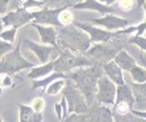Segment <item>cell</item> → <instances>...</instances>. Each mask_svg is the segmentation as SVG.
Segmentation results:
<instances>
[{"label": "cell", "mask_w": 146, "mask_h": 122, "mask_svg": "<svg viewBox=\"0 0 146 122\" xmlns=\"http://www.w3.org/2000/svg\"><path fill=\"white\" fill-rule=\"evenodd\" d=\"M21 49V42L17 44L16 49H13L11 52H9L7 55H5L0 59V74H16L23 69L27 68H33L34 64H32L27 59H24L19 52Z\"/></svg>", "instance_id": "3957f363"}, {"label": "cell", "mask_w": 146, "mask_h": 122, "mask_svg": "<svg viewBox=\"0 0 146 122\" xmlns=\"http://www.w3.org/2000/svg\"><path fill=\"white\" fill-rule=\"evenodd\" d=\"M62 10H64L63 7L62 9H47L44 7L40 11L33 12L34 16V24H50V25H60L59 21H58V16L62 12Z\"/></svg>", "instance_id": "30bf717a"}, {"label": "cell", "mask_w": 146, "mask_h": 122, "mask_svg": "<svg viewBox=\"0 0 146 122\" xmlns=\"http://www.w3.org/2000/svg\"><path fill=\"white\" fill-rule=\"evenodd\" d=\"M90 21L96 24L104 25L106 29H109V31L115 30V29H122L129 24L128 19H124L121 17H117V16H112V15L104 16L102 18H91Z\"/></svg>", "instance_id": "8fae6325"}, {"label": "cell", "mask_w": 146, "mask_h": 122, "mask_svg": "<svg viewBox=\"0 0 146 122\" xmlns=\"http://www.w3.org/2000/svg\"><path fill=\"white\" fill-rule=\"evenodd\" d=\"M68 76L71 77L76 82L77 87L86 95L87 99H92L93 94L96 93V87L99 80L97 67L88 69H80V70L70 73Z\"/></svg>", "instance_id": "7a4b0ae2"}, {"label": "cell", "mask_w": 146, "mask_h": 122, "mask_svg": "<svg viewBox=\"0 0 146 122\" xmlns=\"http://www.w3.org/2000/svg\"><path fill=\"white\" fill-rule=\"evenodd\" d=\"M34 16L33 12H28L25 9H17L16 11L9 12L6 16H4L1 18L4 27H12L15 29L19 28L21 25H23L25 23L33 21Z\"/></svg>", "instance_id": "9c48e42d"}, {"label": "cell", "mask_w": 146, "mask_h": 122, "mask_svg": "<svg viewBox=\"0 0 146 122\" xmlns=\"http://www.w3.org/2000/svg\"><path fill=\"white\" fill-rule=\"evenodd\" d=\"M3 28H4V24H3V21H1V18H0V34L3 33Z\"/></svg>", "instance_id": "74e56055"}, {"label": "cell", "mask_w": 146, "mask_h": 122, "mask_svg": "<svg viewBox=\"0 0 146 122\" xmlns=\"http://www.w3.org/2000/svg\"><path fill=\"white\" fill-rule=\"evenodd\" d=\"M140 62H141L146 67V56H145L144 53H141V55H140Z\"/></svg>", "instance_id": "d590c367"}, {"label": "cell", "mask_w": 146, "mask_h": 122, "mask_svg": "<svg viewBox=\"0 0 146 122\" xmlns=\"http://www.w3.org/2000/svg\"><path fill=\"white\" fill-rule=\"evenodd\" d=\"M65 74H59V73H56V74H52V75L47 76L46 79H44V80H39V81H34V85H33V88H39V87H44L46 86L47 83H51L53 82L54 80H57L58 77H64Z\"/></svg>", "instance_id": "7402d4cb"}, {"label": "cell", "mask_w": 146, "mask_h": 122, "mask_svg": "<svg viewBox=\"0 0 146 122\" xmlns=\"http://www.w3.org/2000/svg\"><path fill=\"white\" fill-rule=\"evenodd\" d=\"M100 1V4L103 5H106V6H109V5H112L113 3H116L117 0H99Z\"/></svg>", "instance_id": "e575fe53"}, {"label": "cell", "mask_w": 146, "mask_h": 122, "mask_svg": "<svg viewBox=\"0 0 146 122\" xmlns=\"http://www.w3.org/2000/svg\"><path fill=\"white\" fill-rule=\"evenodd\" d=\"M137 3H138V7H140L144 3H146V0H137Z\"/></svg>", "instance_id": "8d00e7d4"}, {"label": "cell", "mask_w": 146, "mask_h": 122, "mask_svg": "<svg viewBox=\"0 0 146 122\" xmlns=\"http://www.w3.org/2000/svg\"><path fill=\"white\" fill-rule=\"evenodd\" d=\"M75 25L77 28H81L82 30H85L86 33L90 35V39L91 42H108L112 39H116L119 38L124 34L129 35L130 33L137 30V27H132L129 29L126 30H119V31H108V30H103V29H99L93 27L91 24H87V23H82V22H76Z\"/></svg>", "instance_id": "5b68a950"}, {"label": "cell", "mask_w": 146, "mask_h": 122, "mask_svg": "<svg viewBox=\"0 0 146 122\" xmlns=\"http://www.w3.org/2000/svg\"><path fill=\"white\" fill-rule=\"evenodd\" d=\"M9 3H10V0H0V15H3V13L6 12Z\"/></svg>", "instance_id": "d6a6232c"}, {"label": "cell", "mask_w": 146, "mask_h": 122, "mask_svg": "<svg viewBox=\"0 0 146 122\" xmlns=\"http://www.w3.org/2000/svg\"><path fill=\"white\" fill-rule=\"evenodd\" d=\"M98 92L97 98L103 104L112 105L115 104V98H116V87L113 82L109 77H99L98 83Z\"/></svg>", "instance_id": "ba28073f"}, {"label": "cell", "mask_w": 146, "mask_h": 122, "mask_svg": "<svg viewBox=\"0 0 146 122\" xmlns=\"http://www.w3.org/2000/svg\"><path fill=\"white\" fill-rule=\"evenodd\" d=\"M0 122H3V121H1V119H0Z\"/></svg>", "instance_id": "f35d334b"}, {"label": "cell", "mask_w": 146, "mask_h": 122, "mask_svg": "<svg viewBox=\"0 0 146 122\" xmlns=\"http://www.w3.org/2000/svg\"><path fill=\"white\" fill-rule=\"evenodd\" d=\"M12 85V80L7 74H0V88L10 87Z\"/></svg>", "instance_id": "f546056e"}, {"label": "cell", "mask_w": 146, "mask_h": 122, "mask_svg": "<svg viewBox=\"0 0 146 122\" xmlns=\"http://www.w3.org/2000/svg\"><path fill=\"white\" fill-rule=\"evenodd\" d=\"M132 92L137 102H146V82L144 83H132Z\"/></svg>", "instance_id": "ffe728a7"}, {"label": "cell", "mask_w": 146, "mask_h": 122, "mask_svg": "<svg viewBox=\"0 0 146 122\" xmlns=\"http://www.w3.org/2000/svg\"><path fill=\"white\" fill-rule=\"evenodd\" d=\"M52 70H54L53 62L46 63V64L41 65V67L33 68L32 70H30V73L28 74V77H30V79H39V77H42V76H47V75L51 74Z\"/></svg>", "instance_id": "d6986e66"}, {"label": "cell", "mask_w": 146, "mask_h": 122, "mask_svg": "<svg viewBox=\"0 0 146 122\" xmlns=\"http://www.w3.org/2000/svg\"><path fill=\"white\" fill-rule=\"evenodd\" d=\"M92 63L93 62L91 59H87V58L82 56H76L71 53L70 51H66L60 55L58 59L53 62V64H54V70L57 73H66L77 67L91 65Z\"/></svg>", "instance_id": "8992f818"}, {"label": "cell", "mask_w": 146, "mask_h": 122, "mask_svg": "<svg viewBox=\"0 0 146 122\" xmlns=\"http://www.w3.org/2000/svg\"><path fill=\"white\" fill-rule=\"evenodd\" d=\"M32 108H33V110L35 111V113L41 114V111H42L44 108H45V102H44V99H42V98H35V99L33 100Z\"/></svg>", "instance_id": "f1b7e54d"}, {"label": "cell", "mask_w": 146, "mask_h": 122, "mask_svg": "<svg viewBox=\"0 0 146 122\" xmlns=\"http://www.w3.org/2000/svg\"><path fill=\"white\" fill-rule=\"evenodd\" d=\"M74 9H91V10H96V11H99L102 13H115L116 10L106 6V5H103L100 3L96 1V0H85L83 3H79L76 4Z\"/></svg>", "instance_id": "2e32d148"}, {"label": "cell", "mask_w": 146, "mask_h": 122, "mask_svg": "<svg viewBox=\"0 0 146 122\" xmlns=\"http://www.w3.org/2000/svg\"><path fill=\"white\" fill-rule=\"evenodd\" d=\"M97 122H112L111 117V111L108 108H100L98 110V116H97Z\"/></svg>", "instance_id": "cb8c5ba5"}, {"label": "cell", "mask_w": 146, "mask_h": 122, "mask_svg": "<svg viewBox=\"0 0 146 122\" xmlns=\"http://www.w3.org/2000/svg\"><path fill=\"white\" fill-rule=\"evenodd\" d=\"M35 29H38L39 34L41 36V41L44 44H50L52 46L57 45V31L53 27H44L40 24H32Z\"/></svg>", "instance_id": "5bb4252c"}, {"label": "cell", "mask_w": 146, "mask_h": 122, "mask_svg": "<svg viewBox=\"0 0 146 122\" xmlns=\"http://www.w3.org/2000/svg\"><path fill=\"white\" fill-rule=\"evenodd\" d=\"M128 42L129 44L137 45L138 47H140V49L146 52V38H143V36H140V35H134L128 39Z\"/></svg>", "instance_id": "484cf974"}, {"label": "cell", "mask_w": 146, "mask_h": 122, "mask_svg": "<svg viewBox=\"0 0 146 122\" xmlns=\"http://www.w3.org/2000/svg\"><path fill=\"white\" fill-rule=\"evenodd\" d=\"M56 113H57V116H58V119L60 120L62 119V104H56Z\"/></svg>", "instance_id": "836d02e7"}, {"label": "cell", "mask_w": 146, "mask_h": 122, "mask_svg": "<svg viewBox=\"0 0 146 122\" xmlns=\"http://www.w3.org/2000/svg\"><path fill=\"white\" fill-rule=\"evenodd\" d=\"M113 59H115V63L121 69H124V70H130L133 67H135V59L129 53H127L126 51L121 50Z\"/></svg>", "instance_id": "ac0fdd59"}, {"label": "cell", "mask_w": 146, "mask_h": 122, "mask_svg": "<svg viewBox=\"0 0 146 122\" xmlns=\"http://www.w3.org/2000/svg\"><path fill=\"white\" fill-rule=\"evenodd\" d=\"M59 44L63 45L68 51L86 52L90 50L91 39L86 33L79 30L76 25H68L59 35Z\"/></svg>", "instance_id": "6da1fadb"}, {"label": "cell", "mask_w": 146, "mask_h": 122, "mask_svg": "<svg viewBox=\"0 0 146 122\" xmlns=\"http://www.w3.org/2000/svg\"><path fill=\"white\" fill-rule=\"evenodd\" d=\"M72 19H74V16H72V13L69 11V10H65V9L62 10V12L58 16L59 23L63 24V25H68V24L72 23Z\"/></svg>", "instance_id": "d4e9b609"}, {"label": "cell", "mask_w": 146, "mask_h": 122, "mask_svg": "<svg viewBox=\"0 0 146 122\" xmlns=\"http://www.w3.org/2000/svg\"><path fill=\"white\" fill-rule=\"evenodd\" d=\"M116 99H117V103H126V104L129 105L130 108L133 107V104L135 102L132 88H130L129 86H127V85H121V86L117 87Z\"/></svg>", "instance_id": "e0dca14e"}, {"label": "cell", "mask_w": 146, "mask_h": 122, "mask_svg": "<svg viewBox=\"0 0 146 122\" xmlns=\"http://www.w3.org/2000/svg\"><path fill=\"white\" fill-rule=\"evenodd\" d=\"M16 31H17V29L10 28V29H7V30L3 31V33L0 34V38H1L3 40H5V41L11 42V44H12V42L15 41V35H16Z\"/></svg>", "instance_id": "4316f807"}, {"label": "cell", "mask_w": 146, "mask_h": 122, "mask_svg": "<svg viewBox=\"0 0 146 122\" xmlns=\"http://www.w3.org/2000/svg\"><path fill=\"white\" fill-rule=\"evenodd\" d=\"M133 0H119V7L124 11H129L133 7Z\"/></svg>", "instance_id": "4dcf8cb0"}, {"label": "cell", "mask_w": 146, "mask_h": 122, "mask_svg": "<svg viewBox=\"0 0 146 122\" xmlns=\"http://www.w3.org/2000/svg\"><path fill=\"white\" fill-rule=\"evenodd\" d=\"M81 93L82 92L80 89H77L75 86H72V85H68V87L65 88L64 98L68 100V103H69L70 113L81 114V113H86L88 110L85 97H83Z\"/></svg>", "instance_id": "52a82bcc"}, {"label": "cell", "mask_w": 146, "mask_h": 122, "mask_svg": "<svg viewBox=\"0 0 146 122\" xmlns=\"http://www.w3.org/2000/svg\"><path fill=\"white\" fill-rule=\"evenodd\" d=\"M23 44L25 45V47H28L29 50H32L34 53L36 55V57L39 58V61L42 63V64H46L50 58L51 52L53 51V47L52 46H45V45H39L34 41H30L28 39H23Z\"/></svg>", "instance_id": "7c38bea8"}, {"label": "cell", "mask_w": 146, "mask_h": 122, "mask_svg": "<svg viewBox=\"0 0 146 122\" xmlns=\"http://www.w3.org/2000/svg\"><path fill=\"white\" fill-rule=\"evenodd\" d=\"M65 81L64 80H54L53 82H51V85L47 87V91L46 93L50 94V95H54L57 93H59V91L64 87Z\"/></svg>", "instance_id": "603a6c76"}, {"label": "cell", "mask_w": 146, "mask_h": 122, "mask_svg": "<svg viewBox=\"0 0 146 122\" xmlns=\"http://www.w3.org/2000/svg\"><path fill=\"white\" fill-rule=\"evenodd\" d=\"M129 71H130V75H132L133 80L137 83L146 82V70H144L141 67L135 65V67H133L132 69H130Z\"/></svg>", "instance_id": "44dd1931"}, {"label": "cell", "mask_w": 146, "mask_h": 122, "mask_svg": "<svg viewBox=\"0 0 146 122\" xmlns=\"http://www.w3.org/2000/svg\"><path fill=\"white\" fill-rule=\"evenodd\" d=\"M124 41L118 40V38L112 39L108 42H100L99 45H94L88 50V55H91L93 58L108 63L109 61H111L112 58L116 57L121 49L124 46Z\"/></svg>", "instance_id": "277c9868"}, {"label": "cell", "mask_w": 146, "mask_h": 122, "mask_svg": "<svg viewBox=\"0 0 146 122\" xmlns=\"http://www.w3.org/2000/svg\"><path fill=\"white\" fill-rule=\"evenodd\" d=\"M0 59H1V57H0Z\"/></svg>", "instance_id": "ab89813d"}, {"label": "cell", "mask_w": 146, "mask_h": 122, "mask_svg": "<svg viewBox=\"0 0 146 122\" xmlns=\"http://www.w3.org/2000/svg\"><path fill=\"white\" fill-rule=\"evenodd\" d=\"M13 50V45L11 42H7L5 40H0V57H4L5 55H7L9 52H11Z\"/></svg>", "instance_id": "83f0119b"}, {"label": "cell", "mask_w": 146, "mask_h": 122, "mask_svg": "<svg viewBox=\"0 0 146 122\" xmlns=\"http://www.w3.org/2000/svg\"><path fill=\"white\" fill-rule=\"evenodd\" d=\"M19 108V122H41L42 121V114L35 113L33 108L28 105L18 104Z\"/></svg>", "instance_id": "9a60e30c"}, {"label": "cell", "mask_w": 146, "mask_h": 122, "mask_svg": "<svg viewBox=\"0 0 146 122\" xmlns=\"http://www.w3.org/2000/svg\"><path fill=\"white\" fill-rule=\"evenodd\" d=\"M104 71H105L106 76L110 79V80L121 86V85H124V81H123V75H122V69L119 68L115 62H108L104 64L103 67Z\"/></svg>", "instance_id": "4fadbf2b"}, {"label": "cell", "mask_w": 146, "mask_h": 122, "mask_svg": "<svg viewBox=\"0 0 146 122\" xmlns=\"http://www.w3.org/2000/svg\"><path fill=\"white\" fill-rule=\"evenodd\" d=\"M144 9H145V21L137 27V35H141L144 33V30L146 29V4L144 5Z\"/></svg>", "instance_id": "1f68e13d"}]
</instances>
